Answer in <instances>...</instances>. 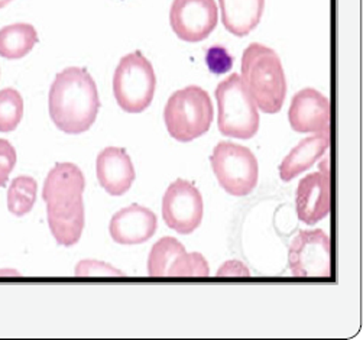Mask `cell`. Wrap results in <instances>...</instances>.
<instances>
[{
  "label": "cell",
  "instance_id": "cell-26",
  "mask_svg": "<svg viewBox=\"0 0 363 340\" xmlns=\"http://www.w3.org/2000/svg\"><path fill=\"white\" fill-rule=\"evenodd\" d=\"M6 274H9V275H19V273H16V271H0V275H6Z\"/></svg>",
  "mask_w": 363,
  "mask_h": 340
},
{
  "label": "cell",
  "instance_id": "cell-7",
  "mask_svg": "<svg viewBox=\"0 0 363 340\" xmlns=\"http://www.w3.org/2000/svg\"><path fill=\"white\" fill-rule=\"evenodd\" d=\"M210 163L223 190L235 197L250 194L258 184V161L246 146L219 142L213 149Z\"/></svg>",
  "mask_w": 363,
  "mask_h": 340
},
{
  "label": "cell",
  "instance_id": "cell-2",
  "mask_svg": "<svg viewBox=\"0 0 363 340\" xmlns=\"http://www.w3.org/2000/svg\"><path fill=\"white\" fill-rule=\"evenodd\" d=\"M48 109L60 131L71 135L89 131L100 110L99 92L91 74L80 67L58 72L50 89Z\"/></svg>",
  "mask_w": 363,
  "mask_h": 340
},
{
  "label": "cell",
  "instance_id": "cell-22",
  "mask_svg": "<svg viewBox=\"0 0 363 340\" xmlns=\"http://www.w3.org/2000/svg\"><path fill=\"white\" fill-rule=\"evenodd\" d=\"M16 149L8 139H0V188L5 187L9 181L16 165Z\"/></svg>",
  "mask_w": 363,
  "mask_h": 340
},
{
  "label": "cell",
  "instance_id": "cell-15",
  "mask_svg": "<svg viewBox=\"0 0 363 340\" xmlns=\"http://www.w3.org/2000/svg\"><path fill=\"white\" fill-rule=\"evenodd\" d=\"M330 175L314 172L306 175L297 188V214L306 224H314L330 214Z\"/></svg>",
  "mask_w": 363,
  "mask_h": 340
},
{
  "label": "cell",
  "instance_id": "cell-13",
  "mask_svg": "<svg viewBox=\"0 0 363 340\" xmlns=\"http://www.w3.org/2000/svg\"><path fill=\"white\" fill-rule=\"evenodd\" d=\"M157 214L140 204H130L113 214L108 232L119 245H140L148 242L157 232Z\"/></svg>",
  "mask_w": 363,
  "mask_h": 340
},
{
  "label": "cell",
  "instance_id": "cell-3",
  "mask_svg": "<svg viewBox=\"0 0 363 340\" xmlns=\"http://www.w3.org/2000/svg\"><path fill=\"white\" fill-rule=\"evenodd\" d=\"M242 83L265 113H278L286 96V80L278 54L262 44H250L242 57Z\"/></svg>",
  "mask_w": 363,
  "mask_h": 340
},
{
  "label": "cell",
  "instance_id": "cell-18",
  "mask_svg": "<svg viewBox=\"0 0 363 340\" xmlns=\"http://www.w3.org/2000/svg\"><path fill=\"white\" fill-rule=\"evenodd\" d=\"M38 43V32L30 23H12L0 29V57L21 60Z\"/></svg>",
  "mask_w": 363,
  "mask_h": 340
},
{
  "label": "cell",
  "instance_id": "cell-25",
  "mask_svg": "<svg viewBox=\"0 0 363 340\" xmlns=\"http://www.w3.org/2000/svg\"><path fill=\"white\" fill-rule=\"evenodd\" d=\"M11 2H13V0H0V9H4V8H6Z\"/></svg>",
  "mask_w": 363,
  "mask_h": 340
},
{
  "label": "cell",
  "instance_id": "cell-20",
  "mask_svg": "<svg viewBox=\"0 0 363 340\" xmlns=\"http://www.w3.org/2000/svg\"><path fill=\"white\" fill-rule=\"evenodd\" d=\"M23 97L12 87L0 92V132L15 131L23 118Z\"/></svg>",
  "mask_w": 363,
  "mask_h": 340
},
{
  "label": "cell",
  "instance_id": "cell-12",
  "mask_svg": "<svg viewBox=\"0 0 363 340\" xmlns=\"http://www.w3.org/2000/svg\"><path fill=\"white\" fill-rule=\"evenodd\" d=\"M288 121L296 132H330V102L314 89H303L293 97Z\"/></svg>",
  "mask_w": 363,
  "mask_h": 340
},
{
  "label": "cell",
  "instance_id": "cell-24",
  "mask_svg": "<svg viewBox=\"0 0 363 340\" xmlns=\"http://www.w3.org/2000/svg\"><path fill=\"white\" fill-rule=\"evenodd\" d=\"M250 273L245 263L239 261H228L217 271V277H249Z\"/></svg>",
  "mask_w": 363,
  "mask_h": 340
},
{
  "label": "cell",
  "instance_id": "cell-19",
  "mask_svg": "<svg viewBox=\"0 0 363 340\" xmlns=\"http://www.w3.org/2000/svg\"><path fill=\"white\" fill-rule=\"evenodd\" d=\"M38 184L36 180L28 175L13 178L8 188V209L13 216L22 217L28 214L36 202Z\"/></svg>",
  "mask_w": 363,
  "mask_h": 340
},
{
  "label": "cell",
  "instance_id": "cell-17",
  "mask_svg": "<svg viewBox=\"0 0 363 340\" xmlns=\"http://www.w3.org/2000/svg\"><path fill=\"white\" fill-rule=\"evenodd\" d=\"M225 28L242 38L255 29L262 18L265 0H219Z\"/></svg>",
  "mask_w": 363,
  "mask_h": 340
},
{
  "label": "cell",
  "instance_id": "cell-9",
  "mask_svg": "<svg viewBox=\"0 0 363 340\" xmlns=\"http://www.w3.org/2000/svg\"><path fill=\"white\" fill-rule=\"evenodd\" d=\"M203 213V197L194 184L178 178L167 188L162 197V217L169 229L190 235L201 224Z\"/></svg>",
  "mask_w": 363,
  "mask_h": 340
},
{
  "label": "cell",
  "instance_id": "cell-14",
  "mask_svg": "<svg viewBox=\"0 0 363 340\" xmlns=\"http://www.w3.org/2000/svg\"><path fill=\"white\" fill-rule=\"evenodd\" d=\"M96 172L100 185L113 197L128 193L136 178L130 157L118 146H107L97 155Z\"/></svg>",
  "mask_w": 363,
  "mask_h": 340
},
{
  "label": "cell",
  "instance_id": "cell-8",
  "mask_svg": "<svg viewBox=\"0 0 363 340\" xmlns=\"http://www.w3.org/2000/svg\"><path fill=\"white\" fill-rule=\"evenodd\" d=\"M288 263L294 277L329 278L332 275L330 238L321 229L301 231L289 246Z\"/></svg>",
  "mask_w": 363,
  "mask_h": 340
},
{
  "label": "cell",
  "instance_id": "cell-21",
  "mask_svg": "<svg viewBox=\"0 0 363 340\" xmlns=\"http://www.w3.org/2000/svg\"><path fill=\"white\" fill-rule=\"evenodd\" d=\"M76 275L79 277H123L125 274L121 270L111 265V263L86 259L77 263Z\"/></svg>",
  "mask_w": 363,
  "mask_h": 340
},
{
  "label": "cell",
  "instance_id": "cell-11",
  "mask_svg": "<svg viewBox=\"0 0 363 340\" xmlns=\"http://www.w3.org/2000/svg\"><path fill=\"white\" fill-rule=\"evenodd\" d=\"M219 12L214 0H174L169 23L174 33L186 43H200L214 31Z\"/></svg>",
  "mask_w": 363,
  "mask_h": 340
},
{
  "label": "cell",
  "instance_id": "cell-4",
  "mask_svg": "<svg viewBox=\"0 0 363 340\" xmlns=\"http://www.w3.org/2000/svg\"><path fill=\"white\" fill-rule=\"evenodd\" d=\"M213 116L210 96L199 86L175 92L164 109L168 133L178 142H191L204 135L211 126Z\"/></svg>",
  "mask_w": 363,
  "mask_h": 340
},
{
  "label": "cell",
  "instance_id": "cell-10",
  "mask_svg": "<svg viewBox=\"0 0 363 340\" xmlns=\"http://www.w3.org/2000/svg\"><path fill=\"white\" fill-rule=\"evenodd\" d=\"M208 263L199 252L189 253L184 245L175 238L160 239L148 258L151 277H207Z\"/></svg>",
  "mask_w": 363,
  "mask_h": 340
},
{
  "label": "cell",
  "instance_id": "cell-16",
  "mask_svg": "<svg viewBox=\"0 0 363 340\" xmlns=\"http://www.w3.org/2000/svg\"><path fill=\"white\" fill-rule=\"evenodd\" d=\"M330 146V133L323 132L303 139L279 165L282 181H291L317 163Z\"/></svg>",
  "mask_w": 363,
  "mask_h": 340
},
{
  "label": "cell",
  "instance_id": "cell-23",
  "mask_svg": "<svg viewBox=\"0 0 363 340\" xmlns=\"http://www.w3.org/2000/svg\"><path fill=\"white\" fill-rule=\"evenodd\" d=\"M206 61L210 71H213L214 74L228 72L233 64V58L229 55V53L219 45H214L207 51Z\"/></svg>",
  "mask_w": 363,
  "mask_h": 340
},
{
  "label": "cell",
  "instance_id": "cell-5",
  "mask_svg": "<svg viewBox=\"0 0 363 340\" xmlns=\"http://www.w3.org/2000/svg\"><path fill=\"white\" fill-rule=\"evenodd\" d=\"M219 107L217 125L222 135L235 139H252L259 129V113L246 92L239 74H232L216 89Z\"/></svg>",
  "mask_w": 363,
  "mask_h": 340
},
{
  "label": "cell",
  "instance_id": "cell-6",
  "mask_svg": "<svg viewBox=\"0 0 363 340\" xmlns=\"http://www.w3.org/2000/svg\"><path fill=\"white\" fill-rule=\"evenodd\" d=\"M155 89L154 67L140 51L121 60L113 75V94L122 110L128 113L147 110L154 100Z\"/></svg>",
  "mask_w": 363,
  "mask_h": 340
},
{
  "label": "cell",
  "instance_id": "cell-1",
  "mask_svg": "<svg viewBox=\"0 0 363 340\" xmlns=\"http://www.w3.org/2000/svg\"><path fill=\"white\" fill-rule=\"evenodd\" d=\"M84 188V174L72 163L55 164L44 181L43 199L47 204L48 226L62 246L76 245L83 235Z\"/></svg>",
  "mask_w": 363,
  "mask_h": 340
}]
</instances>
